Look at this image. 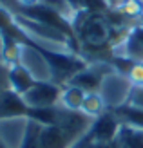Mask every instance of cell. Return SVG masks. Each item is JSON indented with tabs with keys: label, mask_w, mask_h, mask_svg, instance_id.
<instances>
[{
	"label": "cell",
	"mask_w": 143,
	"mask_h": 148,
	"mask_svg": "<svg viewBox=\"0 0 143 148\" xmlns=\"http://www.w3.org/2000/svg\"><path fill=\"white\" fill-rule=\"evenodd\" d=\"M87 92L74 85H64L62 87V96H60V107L67 110H82Z\"/></svg>",
	"instance_id": "cell-12"
},
{
	"label": "cell",
	"mask_w": 143,
	"mask_h": 148,
	"mask_svg": "<svg viewBox=\"0 0 143 148\" xmlns=\"http://www.w3.org/2000/svg\"><path fill=\"white\" fill-rule=\"evenodd\" d=\"M111 72H116L111 62H89L85 69H82L78 74H74L67 85H74L89 92H100L103 79Z\"/></svg>",
	"instance_id": "cell-2"
},
{
	"label": "cell",
	"mask_w": 143,
	"mask_h": 148,
	"mask_svg": "<svg viewBox=\"0 0 143 148\" xmlns=\"http://www.w3.org/2000/svg\"><path fill=\"white\" fill-rule=\"evenodd\" d=\"M109 110H112L116 114V117L120 119L122 125H129V127L143 130V108H138V107H132L129 103H125L122 107L109 108Z\"/></svg>",
	"instance_id": "cell-11"
},
{
	"label": "cell",
	"mask_w": 143,
	"mask_h": 148,
	"mask_svg": "<svg viewBox=\"0 0 143 148\" xmlns=\"http://www.w3.org/2000/svg\"><path fill=\"white\" fill-rule=\"evenodd\" d=\"M127 78L131 79L132 85H143V63H136V65H134Z\"/></svg>",
	"instance_id": "cell-17"
},
{
	"label": "cell",
	"mask_w": 143,
	"mask_h": 148,
	"mask_svg": "<svg viewBox=\"0 0 143 148\" xmlns=\"http://www.w3.org/2000/svg\"><path fill=\"white\" fill-rule=\"evenodd\" d=\"M112 53L123 54L127 58H131V60H134L136 63H143V22L131 29L127 38L118 47L112 49Z\"/></svg>",
	"instance_id": "cell-8"
},
{
	"label": "cell",
	"mask_w": 143,
	"mask_h": 148,
	"mask_svg": "<svg viewBox=\"0 0 143 148\" xmlns=\"http://www.w3.org/2000/svg\"><path fill=\"white\" fill-rule=\"evenodd\" d=\"M36 81L38 79H36L22 63L7 67V88H11V90H15L20 96H24Z\"/></svg>",
	"instance_id": "cell-9"
},
{
	"label": "cell",
	"mask_w": 143,
	"mask_h": 148,
	"mask_svg": "<svg viewBox=\"0 0 143 148\" xmlns=\"http://www.w3.org/2000/svg\"><path fill=\"white\" fill-rule=\"evenodd\" d=\"M0 148H7V145H6V143L2 141V137H0Z\"/></svg>",
	"instance_id": "cell-21"
},
{
	"label": "cell",
	"mask_w": 143,
	"mask_h": 148,
	"mask_svg": "<svg viewBox=\"0 0 143 148\" xmlns=\"http://www.w3.org/2000/svg\"><path fill=\"white\" fill-rule=\"evenodd\" d=\"M131 88H132V83L127 76H123L120 72H111L103 79L100 94H102L107 108H116V107H122L127 103Z\"/></svg>",
	"instance_id": "cell-4"
},
{
	"label": "cell",
	"mask_w": 143,
	"mask_h": 148,
	"mask_svg": "<svg viewBox=\"0 0 143 148\" xmlns=\"http://www.w3.org/2000/svg\"><path fill=\"white\" fill-rule=\"evenodd\" d=\"M55 125L64 130V134L73 141V145H76L89 132L93 125V117H89L82 110H67L58 105V116Z\"/></svg>",
	"instance_id": "cell-3"
},
{
	"label": "cell",
	"mask_w": 143,
	"mask_h": 148,
	"mask_svg": "<svg viewBox=\"0 0 143 148\" xmlns=\"http://www.w3.org/2000/svg\"><path fill=\"white\" fill-rule=\"evenodd\" d=\"M127 103H129V105H132V107L143 108V85H132Z\"/></svg>",
	"instance_id": "cell-16"
},
{
	"label": "cell",
	"mask_w": 143,
	"mask_h": 148,
	"mask_svg": "<svg viewBox=\"0 0 143 148\" xmlns=\"http://www.w3.org/2000/svg\"><path fill=\"white\" fill-rule=\"evenodd\" d=\"M105 110H107V105H105V101H103L100 92H89L85 96L84 105H82V112L84 114H87L89 117L94 119V117L102 116Z\"/></svg>",
	"instance_id": "cell-15"
},
{
	"label": "cell",
	"mask_w": 143,
	"mask_h": 148,
	"mask_svg": "<svg viewBox=\"0 0 143 148\" xmlns=\"http://www.w3.org/2000/svg\"><path fill=\"white\" fill-rule=\"evenodd\" d=\"M107 2V5H109V9H116V7L120 5V4H123L125 0H105Z\"/></svg>",
	"instance_id": "cell-19"
},
{
	"label": "cell",
	"mask_w": 143,
	"mask_h": 148,
	"mask_svg": "<svg viewBox=\"0 0 143 148\" xmlns=\"http://www.w3.org/2000/svg\"><path fill=\"white\" fill-rule=\"evenodd\" d=\"M42 127L44 125L36 123L33 119H26V127H24V134H22V141L20 148H44L42 146Z\"/></svg>",
	"instance_id": "cell-14"
},
{
	"label": "cell",
	"mask_w": 143,
	"mask_h": 148,
	"mask_svg": "<svg viewBox=\"0 0 143 148\" xmlns=\"http://www.w3.org/2000/svg\"><path fill=\"white\" fill-rule=\"evenodd\" d=\"M62 87L53 81H36L29 90L22 96L31 108H51L60 105Z\"/></svg>",
	"instance_id": "cell-5"
},
{
	"label": "cell",
	"mask_w": 143,
	"mask_h": 148,
	"mask_svg": "<svg viewBox=\"0 0 143 148\" xmlns=\"http://www.w3.org/2000/svg\"><path fill=\"white\" fill-rule=\"evenodd\" d=\"M38 4H42V0H17V9H20V7H33Z\"/></svg>",
	"instance_id": "cell-18"
},
{
	"label": "cell",
	"mask_w": 143,
	"mask_h": 148,
	"mask_svg": "<svg viewBox=\"0 0 143 148\" xmlns=\"http://www.w3.org/2000/svg\"><path fill=\"white\" fill-rule=\"evenodd\" d=\"M80 49L94 56L93 62H107L102 53L112 54L114 47V29L109 24L105 13H76L73 18Z\"/></svg>",
	"instance_id": "cell-1"
},
{
	"label": "cell",
	"mask_w": 143,
	"mask_h": 148,
	"mask_svg": "<svg viewBox=\"0 0 143 148\" xmlns=\"http://www.w3.org/2000/svg\"><path fill=\"white\" fill-rule=\"evenodd\" d=\"M31 107L26 103V99L20 94H17L11 88L0 90V121L7 119H27Z\"/></svg>",
	"instance_id": "cell-7"
},
{
	"label": "cell",
	"mask_w": 143,
	"mask_h": 148,
	"mask_svg": "<svg viewBox=\"0 0 143 148\" xmlns=\"http://www.w3.org/2000/svg\"><path fill=\"white\" fill-rule=\"evenodd\" d=\"M116 141L122 145V148H143V130L122 125Z\"/></svg>",
	"instance_id": "cell-13"
},
{
	"label": "cell",
	"mask_w": 143,
	"mask_h": 148,
	"mask_svg": "<svg viewBox=\"0 0 143 148\" xmlns=\"http://www.w3.org/2000/svg\"><path fill=\"white\" fill-rule=\"evenodd\" d=\"M0 90H2V88H0Z\"/></svg>",
	"instance_id": "cell-22"
},
{
	"label": "cell",
	"mask_w": 143,
	"mask_h": 148,
	"mask_svg": "<svg viewBox=\"0 0 143 148\" xmlns=\"http://www.w3.org/2000/svg\"><path fill=\"white\" fill-rule=\"evenodd\" d=\"M42 146L44 148H73V141L64 134V130L56 125L42 127Z\"/></svg>",
	"instance_id": "cell-10"
},
{
	"label": "cell",
	"mask_w": 143,
	"mask_h": 148,
	"mask_svg": "<svg viewBox=\"0 0 143 148\" xmlns=\"http://www.w3.org/2000/svg\"><path fill=\"white\" fill-rule=\"evenodd\" d=\"M0 63H2V33H0Z\"/></svg>",
	"instance_id": "cell-20"
},
{
	"label": "cell",
	"mask_w": 143,
	"mask_h": 148,
	"mask_svg": "<svg viewBox=\"0 0 143 148\" xmlns=\"http://www.w3.org/2000/svg\"><path fill=\"white\" fill-rule=\"evenodd\" d=\"M120 127L122 123L116 117V114L112 110H105L102 116H98L93 119V125L89 132L85 134L84 139L91 143H109V141H114L118 137V132H120Z\"/></svg>",
	"instance_id": "cell-6"
}]
</instances>
